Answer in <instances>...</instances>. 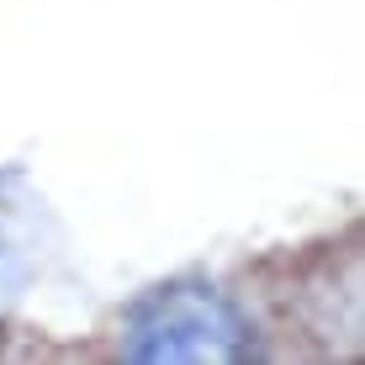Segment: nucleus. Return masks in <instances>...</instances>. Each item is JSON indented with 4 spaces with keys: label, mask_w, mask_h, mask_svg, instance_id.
Here are the masks:
<instances>
[{
    "label": "nucleus",
    "mask_w": 365,
    "mask_h": 365,
    "mask_svg": "<svg viewBox=\"0 0 365 365\" xmlns=\"http://www.w3.org/2000/svg\"><path fill=\"white\" fill-rule=\"evenodd\" d=\"M138 360H228L244 349V323L212 292H159L133 323Z\"/></svg>",
    "instance_id": "f257e3e1"
}]
</instances>
